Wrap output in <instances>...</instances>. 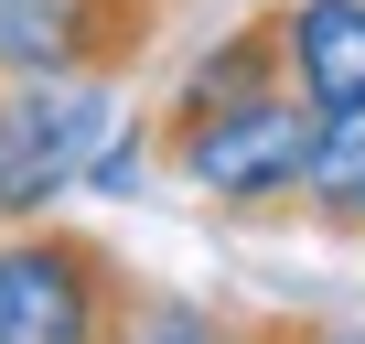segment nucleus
<instances>
[{
	"instance_id": "7ed1b4c3",
	"label": "nucleus",
	"mask_w": 365,
	"mask_h": 344,
	"mask_svg": "<svg viewBox=\"0 0 365 344\" xmlns=\"http://www.w3.org/2000/svg\"><path fill=\"white\" fill-rule=\"evenodd\" d=\"M108 76H11L0 86V226L43 216L76 172H97Z\"/></svg>"
},
{
	"instance_id": "423d86ee",
	"label": "nucleus",
	"mask_w": 365,
	"mask_h": 344,
	"mask_svg": "<svg viewBox=\"0 0 365 344\" xmlns=\"http://www.w3.org/2000/svg\"><path fill=\"white\" fill-rule=\"evenodd\" d=\"M279 44H290V86L312 108H354L365 97V0H290Z\"/></svg>"
},
{
	"instance_id": "f03ea898",
	"label": "nucleus",
	"mask_w": 365,
	"mask_h": 344,
	"mask_svg": "<svg viewBox=\"0 0 365 344\" xmlns=\"http://www.w3.org/2000/svg\"><path fill=\"white\" fill-rule=\"evenodd\" d=\"M312 151H322V108H312L301 86H269V97H247V108H226V118H205V129H182L161 161H172L194 194L237 205V216H290L301 183H312Z\"/></svg>"
},
{
	"instance_id": "20e7f679",
	"label": "nucleus",
	"mask_w": 365,
	"mask_h": 344,
	"mask_svg": "<svg viewBox=\"0 0 365 344\" xmlns=\"http://www.w3.org/2000/svg\"><path fill=\"white\" fill-rule=\"evenodd\" d=\"M172 0H0V76H129Z\"/></svg>"
},
{
	"instance_id": "f257e3e1",
	"label": "nucleus",
	"mask_w": 365,
	"mask_h": 344,
	"mask_svg": "<svg viewBox=\"0 0 365 344\" xmlns=\"http://www.w3.org/2000/svg\"><path fill=\"white\" fill-rule=\"evenodd\" d=\"M140 280L86 226H33L0 248V344H118Z\"/></svg>"
},
{
	"instance_id": "39448f33",
	"label": "nucleus",
	"mask_w": 365,
	"mask_h": 344,
	"mask_svg": "<svg viewBox=\"0 0 365 344\" xmlns=\"http://www.w3.org/2000/svg\"><path fill=\"white\" fill-rule=\"evenodd\" d=\"M269 86H290V44H279V11H258V22H237L194 76L172 86V108L150 118L161 129V151L182 140V129H205V118H226V108H247V97H269Z\"/></svg>"
},
{
	"instance_id": "1a4fd4ad",
	"label": "nucleus",
	"mask_w": 365,
	"mask_h": 344,
	"mask_svg": "<svg viewBox=\"0 0 365 344\" xmlns=\"http://www.w3.org/2000/svg\"><path fill=\"white\" fill-rule=\"evenodd\" d=\"M247 344H365V333H333V323H301V312H258Z\"/></svg>"
},
{
	"instance_id": "6e6552de",
	"label": "nucleus",
	"mask_w": 365,
	"mask_h": 344,
	"mask_svg": "<svg viewBox=\"0 0 365 344\" xmlns=\"http://www.w3.org/2000/svg\"><path fill=\"white\" fill-rule=\"evenodd\" d=\"M118 344H247V323H226L205 301H172V290H140V312H129Z\"/></svg>"
},
{
	"instance_id": "0eeeda50",
	"label": "nucleus",
	"mask_w": 365,
	"mask_h": 344,
	"mask_svg": "<svg viewBox=\"0 0 365 344\" xmlns=\"http://www.w3.org/2000/svg\"><path fill=\"white\" fill-rule=\"evenodd\" d=\"M301 216H312L322 237H354V248H365V97H354V108H322V151H312Z\"/></svg>"
}]
</instances>
